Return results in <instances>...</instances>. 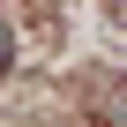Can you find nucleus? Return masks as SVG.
I'll return each mask as SVG.
<instances>
[{
  "label": "nucleus",
  "instance_id": "nucleus-1",
  "mask_svg": "<svg viewBox=\"0 0 127 127\" xmlns=\"http://www.w3.org/2000/svg\"><path fill=\"white\" fill-rule=\"evenodd\" d=\"M8 52H15V30H8V23H0V67H8Z\"/></svg>",
  "mask_w": 127,
  "mask_h": 127
}]
</instances>
